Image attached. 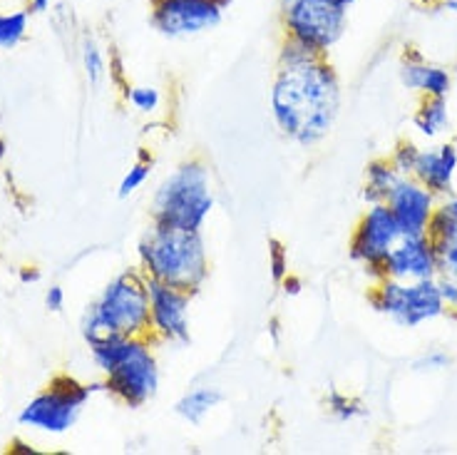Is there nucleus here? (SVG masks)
<instances>
[{
    "label": "nucleus",
    "instance_id": "obj_27",
    "mask_svg": "<svg viewBox=\"0 0 457 455\" xmlns=\"http://www.w3.org/2000/svg\"><path fill=\"white\" fill-rule=\"evenodd\" d=\"M437 286L445 301V314L457 316V274H437Z\"/></svg>",
    "mask_w": 457,
    "mask_h": 455
},
{
    "label": "nucleus",
    "instance_id": "obj_4",
    "mask_svg": "<svg viewBox=\"0 0 457 455\" xmlns=\"http://www.w3.org/2000/svg\"><path fill=\"white\" fill-rule=\"evenodd\" d=\"M82 336L87 346L110 336H149L147 276L139 269H127L110 279L87 307L82 319Z\"/></svg>",
    "mask_w": 457,
    "mask_h": 455
},
{
    "label": "nucleus",
    "instance_id": "obj_6",
    "mask_svg": "<svg viewBox=\"0 0 457 455\" xmlns=\"http://www.w3.org/2000/svg\"><path fill=\"white\" fill-rule=\"evenodd\" d=\"M97 388L104 386H87L65 374L55 375L35 399L28 400V406L18 416V423L23 428H33L47 435H62L78 423L85 403Z\"/></svg>",
    "mask_w": 457,
    "mask_h": 455
},
{
    "label": "nucleus",
    "instance_id": "obj_8",
    "mask_svg": "<svg viewBox=\"0 0 457 455\" xmlns=\"http://www.w3.org/2000/svg\"><path fill=\"white\" fill-rule=\"evenodd\" d=\"M370 304L378 314L388 316L403 329H418L420 324L440 319L445 314V301L437 279L423 282H398L380 279L370 291Z\"/></svg>",
    "mask_w": 457,
    "mask_h": 455
},
{
    "label": "nucleus",
    "instance_id": "obj_22",
    "mask_svg": "<svg viewBox=\"0 0 457 455\" xmlns=\"http://www.w3.org/2000/svg\"><path fill=\"white\" fill-rule=\"evenodd\" d=\"M149 174H152V160L142 157L139 162H135V164L129 167V172L122 177V182H120V190H117L120 199H127L129 194L137 192L139 187L149 180Z\"/></svg>",
    "mask_w": 457,
    "mask_h": 455
},
{
    "label": "nucleus",
    "instance_id": "obj_9",
    "mask_svg": "<svg viewBox=\"0 0 457 455\" xmlns=\"http://www.w3.org/2000/svg\"><path fill=\"white\" fill-rule=\"evenodd\" d=\"M400 232L395 216L388 205H368L363 216L358 219L351 240V259L366 269L373 282L383 279V262L388 259L393 247L398 244Z\"/></svg>",
    "mask_w": 457,
    "mask_h": 455
},
{
    "label": "nucleus",
    "instance_id": "obj_20",
    "mask_svg": "<svg viewBox=\"0 0 457 455\" xmlns=\"http://www.w3.org/2000/svg\"><path fill=\"white\" fill-rule=\"evenodd\" d=\"M28 35V11L0 13V47L11 50L21 46Z\"/></svg>",
    "mask_w": 457,
    "mask_h": 455
},
{
    "label": "nucleus",
    "instance_id": "obj_16",
    "mask_svg": "<svg viewBox=\"0 0 457 455\" xmlns=\"http://www.w3.org/2000/svg\"><path fill=\"white\" fill-rule=\"evenodd\" d=\"M400 82L412 92H423V95H433V97H447L450 88H453V78L450 72L437 65L425 63L420 55H405L403 65H400Z\"/></svg>",
    "mask_w": 457,
    "mask_h": 455
},
{
    "label": "nucleus",
    "instance_id": "obj_24",
    "mask_svg": "<svg viewBox=\"0 0 457 455\" xmlns=\"http://www.w3.org/2000/svg\"><path fill=\"white\" fill-rule=\"evenodd\" d=\"M418 155H420V147L411 142V139H400L395 149H393V155H390V162L395 164V170L400 174H405V177H411L412 167H415V162H418Z\"/></svg>",
    "mask_w": 457,
    "mask_h": 455
},
{
    "label": "nucleus",
    "instance_id": "obj_14",
    "mask_svg": "<svg viewBox=\"0 0 457 455\" xmlns=\"http://www.w3.org/2000/svg\"><path fill=\"white\" fill-rule=\"evenodd\" d=\"M457 174V145L445 142L440 147L420 149L418 162L412 167V180L428 187L437 199H445L453 194Z\"/></svg>",
    "mask_w": 457,
    "mask_h": 455
},
{
    "label": "nucleus",
    "instance_id": "obj_18",
    "mask_svg": "<svg viewBox=\"0 0 457 455\" xmlns=\"http://www.w3.org/2000/svg\"><path fill=\"white\" fill-rule=\"evenodd\" d=\"M224 400V393L219 391V388L212 386H199L195 391H189V393H184L182 399L177 400V416L184 418L187 423H202L212 413V410L217 409L219 403Z\"/></svg>",
    "mask_w": 457,
    "mask_h": 455
},
{
    "label": "nucleus",
    "instance_id": "obj_29",
    "mask_svg": "<svg viewBox=\"0 0 457 455\" xmlns=\"http://www.w3.org/2000/svg\"><path fill=\"white\" fill-rule=\"evenodd\" d=\"M46 307L50 311H62L65 307V291H62V286H50L46 294Z\"/></svg>",
    "mask_w": 457,
    "mask_h": 455
},
{
    "label": "nucleus",
    "instance_id": "obj_17",
    "mask_svg": "<svg viewBox=\"0 0 457 455\" xmlns=\"http://www.w3.org/2000/svg\"><path fill=\"white\" fill-rule=\"evenodd\" d=\"M403 177L405 174H400L395 170V164L390 162V157H378V160L368 162L363 199H366L368 205H386Z\"/></svg>",
    "mask_w": 457,
    "mask_h": 455
},
{
    "label": "nucleus",
    "instance_id": "obj_3",
    "mask_svg": "<svg viewBox=\"0 0 457 455\" xmlns=\"http://www.w3.org/2000/svg\"><path fill=\"white\" fill-rule=\"evenodd\" d=\"M149 336H110L90 343L95 366L104 375V391L125 403L127 409H142L160 391V364Z\"/></svg>",
    "mask_w": 457,
    "mask_h": 455
},
{
    "label": "nucleus",
    "instance_id": "obj_33",
    "mask_svg": "<svg viewBox=\"0 0 457 455\" xmlns=\"http://www.w3.org/2000/svg\"><path fill=\"white\" fill-rule=\"evenodd\" d=\"M3 147H5V145H3V142H0V157H3Z\"/></svg>",
    "mask_w": 457,
    "mask_h": 455
},
{
    "label": "nucleus",
    "instance_id": "obj_26",
    "mask_svg": "<svg viewBox=\"0 0 457 455\" xmlns=\"http://www.w3.org/2000/svg\"><path fill=\"white\" fill-rule=\"evenodd\" d=\"M269 269H271V276H274L276 284H284L288 279V254L278 244V241H271V249H269Z\"/></svg>",
    "mask_w": 457,
    "mask_h": 455
},
{
    "label": "nucleus",
    "instance_id": "obj_21",
    "mask_svg": "<svg viewBox=\"0 0 457 455\" xmlns=\"http://www.w3.org/2000/svg\"><path fill=\"white\" fill-rule=\"evenodd\" d=\"M127 103L132 105L137 113L152 114L160 110L162 95L152 85H132V88H127Z\"/></svg>",
    "mask_w": 457,
    "mask_h": 455
},
{
    "label": "nucleus",
    "instance_id": "obj_15",
    "mask_svg": "<svg viewBox=\"0 0 457 455\" xmlns=\"http://www.w3.org/2000/svg\"><path fill=\"white\" fill-rule=\"evenodd\" d=\"M428 237L437 254L440 274H457V197H445L435 206Z\"/></svg>",
    "mask_w": 457,
    "mask_h": 455
},
{
    "label": "nucleus",
    "instance_id": "obj_5",
    "mask_svg": "<svg viewBox=\"0 0 457 455\" xmlns=\"http://www.w3.org/2000/svg\"><path fill=\"white\" fill-rule=\"evenodd\" d=\"M212 209V174L199 160L182 162L162 180L152 197V222L184 232H202Z\"/></svg>",
    "mask_w": 457,
    "mask_h": 455
},
{
    "label": "nucleus",
    "instance_id": "obj_32",
    "mask_svg": "<svg viewBox=\"0 0 457 455\" xmlns=\"http://www.w3.org/2000/svg\"><path fill=\"white\" fill-rule=\"evenodd\" d=\"M37 279H40V274H37V272H30V274L25 272L23 274V282H37Z\"/></svg>",
    "mask_w": 457,
    "mask_h": 455
},
{
    "label": "nucleus",
    "instance_id": "obj_31",
    "mask_svg": "<svg viewBox=\"0 0 457 455\" xmlns=\"http://www.w3.org/2000/svg\"><path fill=\"white\" fill-rule=\"evenodd\" d=\"M328 3H336V5H341V8H345V11H348V8L353 5L355 0H328Z\"/></svg>",
    "mask_w": 457,
    "mask_h": 455
},
{
    "label": "nucleus",
    "instance_id": "obj_10",
    "mask_svg": "<svg viewBox=\"0 0 457 455\" xmlns=\"http://www.w3.org/2000/svg\"><path fill=\"white\" fill-rule=\"evenodd\" d=\"M149 339L164 343L189 341V307L192 294L170 284L147 279Z\"/></svg>",
    "mask_w": 457,
    "mask_h": 455
},
{
    "label": "nucleus",
    "instance_id": "obj_19",
    "mask_svg": "<svg viewBox=\"0 0 457 455\" xmlns=\"http://www.w3.org/2000/svg\"><path fill=\"white\" fill-rule=\"evenodd\" d=\"M412 125L428 139H433L440 132H445L450 125V107H447V97H433V95H423V103L418 107V113L412 114Z\"/></svg>",
    "mask_w": 457,
    "mask_h": 455
},
{
    "label": "nucleus",
    "instance_id": "obj_12",
    "mask_svg": "<svg viewBox=\"0 0 457 455\" xmlns=\"http://www.w3.org/2000/svg\"><path fill=\"white\" fill-rule=\"evenodd\" d=\"M437 254L428 234L420 237H400L388 259L383 262V279L398 282H423L437 279Z\"/></svg>",
    "mask_w": 457,
    "mask_h": 455
},
{
    "label": "nucleus",
    "instance_id": "obj_1",
    "mask_svg": "<svg viewBox=\"0 0 457 455\" xmlns=\"http://www.w3.org/2000/svg\"><path fill=\"white\" fill-rule=\"evenodd\" d=\"M341 110V80L328 57L284 38L271 85V117L281 135L311 147L331 132Z\"/></svg>",
    "mask_w": 457,
    "mask_h": 455
},
{
    "label": "nucleus",
    "instance_id": "obj_13",
    "mask_svg": "<svg viewBox=\"0 0 457 455\" xmlns=\"http://www.w3.org/2000/svg\"><path fill=\"white\" fill-rule=\"evenodd\" d=\"M386 205L395 216L403 237H420V234H428L430 219L437 206V197L418 180L403 177Z\"/></svg>",
    "mask_w": 457,
    "mask_h": 455
},
{
    "label": "nucleus",
    "instance_id": "obj_25",
    "mask_svg": "<svg viewBox=\"0 0 457 455\" xmlns=\"http://www.w3.org/2000/svg\"><path fill=\"white\" fill-rule=\"evenodd\" d=\"M328 410L338 421H351L355 416H361V406L348 399V396L338 393V391H333L331 396H328Z\"/></svg>",
    "mask_w": 457,
    "mask_h": 455
},
{
    "label": "nucleus",
    "instance_id": "obj_23",
    "mask_svg": "<svg viewBox=\"0 0 457 455\" xmlns=\"http://www.w3.org/2000/svg\"><path fill=\"white\" fill-rule=\"evenodd\" d=\"M82 65H85V75H87V80H90L92 85H97V82L104 78V72H107L103 50L95 46L92 40H87L85 47H82Z\"/></svg>",
    "mask_w": 457,
    "mask_h": 455
},
{
    "label": "nucleus",
    "instance_id": "obj_30",
    "mask_svg": "<svg viewBox=\"0 0 457 455\" xmlns=\"http://www.w3.org/2000/svg\"><path fill=\"white\" fill-rule=\"evenodd\" d=\"M46 11H50V0H30L28 3V15H40Z\"/></svg>",
    "mask_w": 457,
    "mask_h": 455
},
{
    "label": "nucleus",
    "instance_id": "obj_7",
    "mask_svg": "<svg viewBox=\"0 0 457 455\" xmlns=\"http://www.w3.org/2000/svg\"><path fill=\"white\" fill-rule=\"evenodd\" d=\"M284 38L326 55L348 28V11L328 0H281Z\"/></svg>",
    "mask_w": 457,
    "mask_h": 455
},
{
    "label": "nucleus",
    "instance_id": "obj_11",
    "mask_svg": "<svg viewBox=\"0 0 457 455\" xmlns=\"http://www.w3.org/2000/svg\"><path fill=\"white\" fill-rule=\"evenodd\" d=\"M152 3V25L167 38H189V35L214 30L224 8L217 0H149Z\"/></svg>",
    "mask_w": 457,
    "mask_h": 455
},
{
    "label": "nucleus",
    "instance_id": "obj_28",
    "mask_svg": "<svg viewBox=\"0 0 457 455\" xmlns=\"http://www.w3.org/2000/svg\"><path fill=\"white\" fill-rule=\"evenodd\" d=\"M450 366V356L445 351H430L420 356L415 364H412V371H418V374H433V371H443Z\"/></svg>",
    "mask_w": 457,
    "mask_h": 455
},
{
    "label": "nucleus",
    "instance_id": "obj_2",
    "mask_svg": "<svg viewBox=\"0 0 457 455\" xmlns=\"http://www.w3.org/2000/svg\"><path fill=\"white\" fill-rule=\"evenodd\" d=\"M139 272L147 279L199 294L209 279V251L202 232L154 224L137 244Z\"/></svg>",
    "mask_w": 457,
    "mask_h": 455
}]
</instances>
